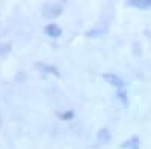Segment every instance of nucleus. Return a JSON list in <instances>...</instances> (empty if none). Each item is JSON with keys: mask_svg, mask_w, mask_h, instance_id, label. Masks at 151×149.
<instances>
[{"mask_svg": "<svg viewBox=\"0 0 151 149\" xmlns=\"http://www.w3.org/2000/svg\"><path fill=\"white\" fill-rule=\"evenodd\" d=\"M44 32H45L47 36H50V38H59V36L62 35V29L58 26V24H53V23L52 24H47Z\"/></svg>", "mask_w": 151, "mask_h": 149, "instance_id": "20e7f679", "label": "nucleus"}, {"mask_svg": "<svg viewBox=\"0 0 151 149\" xmlns=\"http://www.w3.org/2000/svg\"><path fill=\"white\" fill-rule=\"evenodd\" d=\"M110 131L107 130V128H101V130H98V133H97V140L100 142V143H107L109 140H110Z\"/></svg>", "mask_w": 151, "mask_h": 149, "instance_id": "1a4fd4ad", "label": "nucleus"}, {"mask_svg": "<svg viewBox=\"0 0 151 149\" xmlns=\"http://www.w3.org/2000/svg\"><path fill=\"white\" fill-rule=\"evenodd\" d=\"M40 69H42L45 74H52V76H55V77H59L60 74H59V69L56 68V66H53V65H47V63H38L36 65Z\"/></svg>", "mask_w": 151, "mask_h": 149, "instance_id": "6e6552de", "label": "nucleus"}, {"mask_svg": "<svg viewBox=\"0 0 151 149\" xmlns=\"http://www.w3.org/2000/svg\"><path fill=\"white\" fill-rule=\"evenodd\" d=\"M58 118H60L62 120H70L74 118V111L73 110H67V111H58Z\"/></svg>", "mask_w": 151, "mask_h": 149, "instance_id": "9d476101", "label": "nucleus"}, {"mask_svg": "<svg viewBox=\"0 0 151 149\" xmlns=\"http://www.w3.org/2000/svg\"><path fill=\"white\" fill-rule=\"evenodd\" d=\"M64 11V6L60 3H45L44 8H42V12H44V17L47 18H55V17H59Z\"/></svg>", "mask_w": 151, "mask_h": 149, "instance_id": "f257e3e1", "label": "nucleus"}, {"mask_svg": "<svg viewBox=\"0 0 151 149\" xmlns=\"http://www.w3.org/2000/svg\"><path fill=\"white\" fill-rule=\"evenodd\" d=\"M103 78H104L110 86H113V88H116V89H125V81L118 76V74L106 72V74H103Z\"/></svg>", "mask_w": 151, "mask_h": 149, "instance_id": "f03ea898", "label": "nucleus"}, {"mask_svg": "<svg viewBox=\"0 0 151 149\" xmlns=\"http://www.w3.org/2000/svg\"><path fill=\"white\" fill-rule=\"evenodd\" d=\"M127 5L137 9H148L151 8V0H129Z\"/></svg>", "mask_w": 151, "mask_h": 149, "instance_id": "423d86ee", "label": "nucleus"}, {"mask_svg": "<svg viewBox=\"0 0 151 149\" xmlns=\"http://www.w3.org/2000/svg\"><path fill=\"white\" fill-rule=\"evenodd\" d=\"M139 146H141V140L137 135H132L130 139H127L119 145L121 149H139Z\"/></svg>", "mask_w": 151, "mask_h": 149, "instance_id": "7ed1b4c3", "label": "nucleus"}, {"mask_svg": "<svg viewBox=\"0 0 151 149\" xmlns=\"http://www.w3.org/2000/svg\"><path fill=\"white\" fill-rule=\"evenodd\" d=\"M107 32V26H95L94 29L86 32V38H100L101 35H104Z\"/></svg>", "mask_w": 151, "mask_h": 149, "instance_id": "39448f33", "label": "nucleus"}, {"mask_svg": "<svg viewBox=\"0 0 151 149\" xmlns=\"http://www.w3.org/2000/svg\"><path fill=\"white\" fill-rule=\"evenodd\" d=\"M116 98H118V101H119L124 107H129L130 99H129L127 89H116Z\"/></svg>", "mask_w": 151, "mask_h": 149, "instance_id": "0eeeda50", "label": "nucleus"}]
</instances>
